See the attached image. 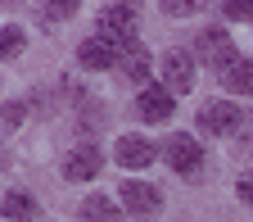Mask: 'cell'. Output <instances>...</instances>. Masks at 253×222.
Instances as JSON below:
<instances>
[{
	"label": "cell",
	"mask_w": 253,
	"mask_h": 222,
	"mask_svg": "<svg viewBox=\"0 0 253 222\" xmlns=\"http://www.w3.org/2000/svg\"><path fill=\"white\" fill-rule=\"evenodd\" d=\"M204 5H199V0H163V14L168 18H185V14H199Z\"/></svg>",
	"instance_id": "obj_17"
},
{
	"label": "cell",
	"mask_w": 253,
	"mask_h": 222,
	"mask_svg": "<svg viewBox=\"0 0 253 222\" xmlns=\"http://www.w3.org/2000/svg\"><path fill=\"white\" fill-rule=\"evenodd\" d=\"M82 222H126V218H122L118 200H109V195H86L82 200Z\"/></svg>",
	"instance_id": "obj_12"
},
{
	"label": "cell",
	"mask_w": 253,
	"mask_h": 222,
	"mask_svg": "<svg viewBox=\"0 0 253 222\" xmlns=\"http://www.w3.org/2000/svg\"><path fill=\"white\" fill-rule=\"evenodd\" d=\"M163 86L172 95H185L195 86V55L190 50H168L163 55Z\"/></svg>",
	"instance_id": "obj_7"
},
{
	"label": "cell",
	"mask_w": 253,
	"mask_h": 222,
	"mask_svg": "<svg viewBox=\"0 0 253 222\" xmlns=\"http://www.w3.org/2000/svg\"><path fill=\"white\" fill-rule=\"evenodd\" d=\"M136 113L145 118V122H168L172 113H176V95L168 91V86H145L140 95H136Z\"/></svg>",
	"instance_id": "obj_8"
},
{
	"label": "cell",
	"mask_w": 253,
	"mask_h": 222,
	"mask_svg": "<svg viewBox=\"0 0 253 222\" xmlns=\"http://www.w3.org/2000/svg\"><path fill=\"white\" fill-rule=\"evenodd\" d=\"M18 55H23V27L5 23L0 27V59H18Z\"/></svg>",
	"instance_id": "obj_15"
},
{
	"label": "cell",
	"mask_w": 253,
	"mask_h": 222,
	"mask_svg": "<svg viewBox=\"0 0 253 222\" xmlns=\"http://www.w3.org/2000/svg\"><path fill=\"white\" fill-rule=\"evenodd\" d=\"M77 63H82V68H90V73H104V68H118L122 55H118L104 37H86V41L77 46Z\"/></svg>",
	"instance_id": "obj_10"
},
{
	"label": "cell",
	"mask_w": 253,
	"mask_h": 222,
	"mask_svg": "<svg viewBox=\"0 0 253 222\" xmlns=\"http://www.w3.org/2000/svg\"><path fill=\"white\" fill-rule=\"evenodd\" d=\"M195 59H204L208 68L221 77V73H231L244 55H235V41H231L226 27H204L199 32V46H195Z\"/></svg>",
	"instance_id": "obj_1"
},
{
	"label": "cell",
	"mask_w": 253,
	"mask_h": 222,
	"mask_svg": "<svg viewBox=\"0 0 253 222\" xmlns=\"http://www.w3.org/2000/svg\"><path fill=\"white\" fill-rule=\"evenodd\" d=\"M18 122H23V105H18V100H9V105H5V132H14Z\"/></svg>",
	"instance_id": "obj_19"
},
{
	"label": "cell",
	"mask_w": 253,
	"mask_h": 222,
	"mask_svg": "<svg viewBox=\"0 0 253 222\" xmlns=\"http://www.w3.org/2000/svg\"><path fill=\"white\" fill-rule=\"evenodd\" d=\"M118 200L122 209L131 218H158V209H163V190H158L154 181H122L118 186Z\"/></svg>",
	"instance_id": "obj_4"
},
{
	"label": "cell",
	"mask_w": 253,
	"mask_h": 222,
	"mask_svg": "<svg viewBox=\"0 0 253 222\" xmlns=\"http://www.w3.org/2000/svg\"><path fill=\"white\" fill-rule=\"evenodd\" d=\"M41 14H45V18H73V14H77V0H59V5H45Z\"/></svg>",
	"instance_id": "obj_18"
},
{
	"label": "cell",
	"mask_w": 253,
	"mask_h": 222,
	"mask_svg": "<svg viewBox=\"0 0 253 222\" xmlns=\"http://www.w3.org/2000/svg\"><path fill=\"white\" fill-rule=\"evenodd\" d=\"M95 37H104L118 55L136 46V9L131 5H104L100 9V32Z\"/></svg>",
	"instance_id": "obj_2"
},
{
	"label": "cell",
	"mask_w": 253,
	"mask_h": 222,
	"mask_svg": "<svg viewBox=\"0 0 253 222\" xmlns=\"http://www.w3.org/2000/svg\"><path fill=\"white\" fill-rule=\"evenodd\" d=\"M163 159H168V168L176 177H199L204 172V145L195 136H185V132H176V136L163 141Z\"/></svg>",
	"instance_id": "obj_3"
},
{
	"label": "cell",
	"mask_w": 253,
	"mask_h": 222,
	"mask_svg": "<svg viewBox=\"0 0 253 222\" xmlns=\"http://www.w3.org/2000/svg\"><path fill=\"white\" fill-rule=\"evenodd\" d=\"M118 68H122L126 82H136V86L145 91V86H149V68H154V59H149V50L136 41L131 50H122V63H118Z\"/></svg>",
	"instance_id": "obj_11"
},
{
	"label": "cell",
	"mask_w": 253,
	"mask_h": 222,
	"mask_svg": "<svg viewBox=\"0 0 253 222\" xmlns=\"http://www.w3.org/2000/svg\"><path fill=\"white\" fill-rule=\"evenodd\" d=\"M240 127H244V113L231 100H208L199 109V132L204 136H231V132H240Z\"/></svg>",
	"instance_id": "obj_5"
},
{
	"label": "cell",
	"mask_w": 253,
	"mask_h": 222,
	"mask_svg": "<svg viewBox=\"0 0 253 222\" xmlns=\"http://www.w3.org/2000/svg\"><path fill=\"white\" fill-rule=\"evenodd\" d=\"M221 86L240 91V95H253V59H240L231 73H221Z\"/></svg>",
	"instance_id": "obj_14"
},
{
	"label": "cell",
	"mask_w": 253,
	"mask_h": 222,
	"mask_svg": "<svg viewBox=\"0 0 253 222\" xmlns=\"http://www.w3.org/2000/svg\"><path fill=\"white\" fill-rule=\"evenodd\" d=\"M158 159V145L149 141V136H140V132H126V136H118V145H113V164L118 168H131V172H140V168H149Z\"/></svg>",
	"instance_id": "obj_6"
},
{
	"label": "cell",
	"mask_w": 253,
	"mask_h": 222,
	"mask_svg": "<svg viewBox=\"0 0 253 222\" xmlns=\"http://www.w3.org/2000/svg\"><path fill=\"white\" fill-rule=\"evenodd\" d=\"M100 168H104L100 145H77L63 154V177L68 181H90V177H100Z\"/></svg>",
	"instance_id": "obj_9"
},
{
	"label": "cell",
	"mask_w": 253,
	"mask_h": 222,
	"mask_svg": "<svg viewBox=\"0 0 253 222\" xmlns=\"http://www.w3.org/2000/svg\"><path fill=\"white\" fill-rule=\"evenodd\" d=\"M221 14L235 18V23H253V0H226V5H221Z\"/></svg>",
	"instance_id": "obj_16"
},
{
	"label": "cell",
	"mask_w": 253,
	"mask_h": 222,
	"mask_svg": "<svg viewBox=\"0 0 253 222\" xmlns=\"http://www.w3.org/2000/svg\"><path fill=\"white\" fill-rule=\"evenodd\" d=\"M41 213V204L27 195V190H5V218L9 222H32Z\"/></svg>",
	"instance_id": "obj_13"
},
{
	"label": "cell",
	"mask_w": 253,
	"mask_h": 222,
	"mask_svg": "<svg viewBox=\"0 0 253 222\" xmlns=\"http://www.w3.org/2000/svg\"><path fill=\"white\" fill-rule=\"evenodd\" d=\"M235 195H240L244 204H253V172H244V177L235 181Z\"/></svg>",
	"instance_id": "obj_20"
}]
</instances>
